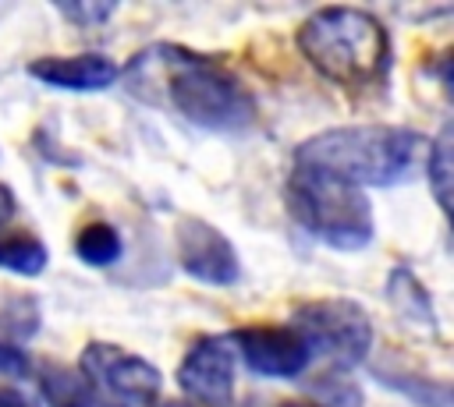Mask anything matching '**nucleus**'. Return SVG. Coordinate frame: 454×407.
<instances>
[{"label":"nucleus","mask_w":454,"mask_h":407,"mask_svg":"<svg viewBox=\"0 0 454 407\" xmlns=\"http://www.w3.org/2000/svg\"><path fill=\"white\" fill-rule=\"evenodd\" d=\"M60 11H64L67 18H78V21L89 25V21H103L114 7H110V4H99V7H92V4H78V7H60Z\"/></svg>","instance_id":"f3484780"},{"label":"nucleus","mask_w":454,"mask_h":407,"mask_svg":"<svg viewBox=\"0 0 454 407\" xmlns=\"http://www.w3.org/2000/svg\"><path fill=\"white\" fill-rule=\"evenodd\" d=\"M291 329L305 340L309 354L326 357L333 368L358 365L372 343L369 315L348 297H319L305 301L291 315Z\"/></svg>","instance_id":"39448f33"},{"label":"nucleus","mask_w":454,"mask_h":407,"mask_svg":"<svg viewBox=\"0 0 454 407\" xmlns=\"http://www.w3.org/2000/svg\"><path fill=\"white\" fill-rule=\"evenodd\" d=\"M0 407H32V403L14 389H0Z\"/></svg>","instance_id":"6ab92c4d"},{"label":"nucleus","mask_w":454,"mask_h":407,"mask_svg":"<svg viewBox=\"0 0 454 407\" xmlns=\"http://www.w3.org/2000/svg\"><path fill=\"white\" fill-rule=\"evenodd\" d=\"M39 382H43L50 407H124L121 400H110L99 389H92L89 379L67 365H50Z\"/></svg>","instance_id":"9b49d317"},{"label":"nucleus","mask_w":454,"mask_h":407,"mask_svg":"<svg viewBox=\"0 0 454 407\" xmlns=\"http://www.w3.org/2000/svg\"><path fill=\"white\" fill-rule=\"evenodd\" d=\"M429 142L419 131L394 127V124H348L312 134L298 145L294 166L323 170L355 188H390L426 163Z\"/></svg>","instance_id":"f257e3e1"},{"label":"nucleus","mask_w":454,"mask_h":407,"mask_svg":"<svg viewBox=\"0 0 454 407\" xmlns=\"http://www.w3.org/2000/svg\"><path fill=\"white\" fill-rule=\"evenodd\" d=\"M450 124L440 127V134L426 149V180L440 202V209H450V173H454V152H450Z\"/></svg>","instance_id":"ddd939ff"},{"label":"nucleus","mask_w":454,"mask_h":407,"mask_svg":"<svg viewBox=\"0 0 454 407\" xmlns=\"http://www.w3.org/2000/svg\"><path fill=\"white\" fill-rule=\"evenodd\" d=\"M28 74L53 85V88H71V92H99L114 85L117 64L103 53H74V57H39L28 64Z\"/></svg>","instance_id":"9d476101"},{"label":"nucleus","mask_w":454,"mask_h":407,"mask_svg":"<svg viewBox=\"0 0 454 407\" xmlns=\"http://www.w3.org/2000/svg\"><path fill=\"white\" fill-rule=\"evenodd\" d=\"M231 343L252 372L270 379H294L312 361L305 340L291 326H245L231 336Z\"/></svg>","instance_id":"1a4fd4ad"},{"label":"nucleus","mask_w":454,"mask_h":407,"mask_svg":"<svg viewBox=\"0 0 454 407\" xmlns=\"http://www.w3.org/2000/svg\"><path fill=\"white\" fill-rule=\"evenodd\" d=\"M234 357L227 336H199L177 365V386L206 407H223L234 393Z\"/></svg>","instance_id":"0eeeda50"},{"label":"nucleus","mask_w":454,"mask_h":407,"mask_svg":"<svg viewBox=\"0 0 454 407\" xmlns=\"http://www.w3.org/2000/svg\"><path fill=\"white\" fill-rule=\"evenodd\" d=\"M287 209L294 219L330 248L355 251L372 237V205L362 188L344 184L323 170L294 166L287 177Z\"/></svg>","instance_id":"20e7f679"},{"label":"nucleus","mask_w":454,"mask_h":407,"mask_svg":"<svg viewBox=\"0 0 454 407\" xmlns=\"http://www.w3.org/2000/svg\"><path fill=\"white\" fill-rule=\"evenodd\" d=\"M174 244H177V258L184 265L188 276H195L199 283H213V287H227L238 280V255L234 244L206 219L184 216L174 230Z\"/></svg>","instance_id":"6e6552de"},{"label":"nucleus","mask_w":454,"mask_h":407,"mask_svg":"<svg viewBox=\"0 0 454 407\" xmlns=\"http://www.w3.org/2000/svg\"><path fill=\"white\" fill-rule=\"evenodd\" d=\"M305 60L344 88H369L390 67L387 28L358 7H323L298 28Z\"/></svg>","instance_id":"f03ea898"},{"label":"nucleus","mask_w":454,"mask_h":407,"mask_svg":"<svg viewBox=\"0 0 454 407\" xmlns=\"http://www.w3.org/2000/svg\"><path fill=\"white\" fill-rule=\"evenodd\" d=\"M280 407H326V403H319V400H284Z\"/></svg>","instance_id":"aec40b11"},{"label":"nucleus","mask_w":454,"mask_h":407,"mask_svg":"<svg viewBox=\"0 0 454 407\" xmlns=\"http://www.w3.org/2000/svg\"><path fill=\"white\" fill-rule=\"evenodd\" d=\"M167 64V92L170 103L202 127L213 131H238L255 120V99L252 92L213 57H199L188 50H163Z\"/></svg>","instance_id":"7ed1b4c3"},{"label":"nucleus","mask_w":454,"mask_h":407,"mask_svg":"<svg viewBox=\"0 0 454 407\" xmlns=\"http://www.w3.org/2000/svg\"><path fill=\"white\" fill-rule=\"evenodd\" d=\"M0 269L18 276H39L46 269V248L32 234H4L0 237Z\"/></svg>","instance_id":"f8f14e48"},{"label":"nucleus","mask_w":454,"mask_h":407,"mask_svg":"<svg viewBox=\"0 0 454 407\" xmlns=\"http://www.w3.org/2000/svg\"><path fill=\"white\" fill-rule=\"evenodd\" d=\"M78 372L89 379L92 389H99L103 396H124V400H156L163 375L153 361L114 347V343H89L82 350Z\"/></svg>","instance_id":"423d86ee"},{"label":"nucleus","mask_w":454,"mask_h":407,"mask_svg":"<svg viewBox=\"0 0 454 407\" xmlns=\"http://www.w3.org/2000/svg\"><path fill=\"white\" fill-rule=\"evenodd\" d=\"M11 216H14V191L0 180V227H4Z\"/></svg>","instance_id":"a211bd4d"},{"label":"nucleus","mask_w":454,"mask_h":407,"mask_svg":"<svg viewBox=\"0 0 454 407\" xmlns=\"http://www.w3.org/2000/svg\"><path fill=\"white\" fill-rule=\"evenodd\" d=\"M35 326H39V311H35V301L32 297H25V294L0 297V340L4 343L32 336Z\"/></svg>","instance_id":"2eb2a0df"},{"label":"nucleus","mask_w":454,"mask_h":407,"mask_svg":"<svg viewBox=\"0 0 454 407\" xmlns=\"http://www.w3.org/2000/svg\"><path fill=\"white\" fill-rule=\"evenodd\" d=\"M32 368H28V357L21 354V347L14 343H4L0 340V375H11V379H25Z\"/></svg>","instance_id":"dca6fc26"},{"label":"nucleus","mask_w":454,"mask_h":407,"mask_svg":"<svg viewBox=\"0 0 454 407\" xmlns=\"http://www.w3.org/2000/svg\"><path fill=\"white\" fill-rule=\"evenodd\" d=\"M74 251L85 265H110L121 258V237L110 223H85L74 234Z\"/></svg>","instance_id":"4468645a"}]
</instances>
